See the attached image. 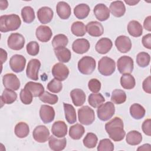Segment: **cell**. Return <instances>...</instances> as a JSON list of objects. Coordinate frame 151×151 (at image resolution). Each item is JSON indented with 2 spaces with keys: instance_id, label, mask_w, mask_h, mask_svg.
Returning a JSON list of instances; mask_svg holds the SVG:
<instances>
[{
  "instance_id": "54",
  "label": "cell",
  "mask_w": 151,
  "mask_h": 151,
  "mask_svg": "<svg viewBox=\"0 0 151 151\" xmlns=\"http://www.w3.org/2000/svg\"><path fill=\"white\" fill-rule=\"evenodd\" d=\"M143 27L146 30L148 31H151V17L150 16H148L145 18L143 22Z\"/></svg>"
},
{
  "instance_id": "24",
  "label": "cell",
  "mask_w": 151,
  "mask_h": 151,
  "mask_svg": "<svg viewBox=\"0 0 151 151\" xmlns=\"http://www.w3.org/2000/svg\"><path fill=\"white\" fill-rule=\"evenodd\" d=\"M56 11L58 17L62 19H67L71 15V7L67 2L60 1L56 6Z\"/></svg>"
},
{
  "instance_id": "39",
  "label": "cell",
  "mask_w": 151,
  "mask_h": 151,
  "mask_svg": "<svg viewBox=\"0 0 151 151\" xmlns=\"http://www.w3.org/2000/svg\"><path fill=\"white\" fill-rule=\"evenodd\" d=\"M111 100L117 104H122L126 100V94L122 90L115 89L111 93Z\"/></svg>"
},
{
  "instance_id": "32",
  "label": "cell",
  "mask_w": 151,
  "mask_h": 151,
  "mask_svg": "<svg viewBox=\"0 0 151 151\" xmlns=\"http://www.w3.org/2000/svg\"><path fill=\"white\" fill-rule=\"evenodd\" d=\"M145 108L138 103H134L130 107V114L131 116L136 120L142 119L145 115Z\"/></svg>"
},
{
  "instance_id": "17",
  "label": "cell",
  "mask_w": 151,
  "mask_h": 151,
  "mask_svg": "<svg viewBox=\"0 0 151 151\" xmlns=\"http://www.w3.org/2000/svg\"><path fill=\"white\" fill-rule=\"evenodd\" d=\"M90 47L89 41L85 38L76 40L72 44V49L74 52L79 54H83L87 52Z\"/></svg>"
},
{
  "instance_id": "4",
  "label": "cell",
  "mask_w": 151,
  "mask_h": 151,
  "mask_svg": "<svg viewBox=\"0 0 151 151\" xmlns=\"http://www.w3.org/2000/svg\"><path fill=\"white\" fill-rule=\"evenodd\" d=\"M96 62L95 60L90 56L82 57L78 62V69L79 71L85 75L91 74L95 70Z\"/></svg>"
},
{
  "instance_id": "50",
  "label": "cell",
  "mask_w": 151,
  "mask_h": 151,
  "mask_svg": "<svg viewBox=\"0 0 151 151\" xmlns=\"http://www.w3.org/2000/svg\"><path fill=\"white\" fill-rule=\"evenodd\" d=\"M101 86V82L96 78H92L89 80L88 83V87L89 90L94 93H97L100 90Z\"/></svg>"
},
{
  "instance_id": "26",
  "label": "cell",
  "mask_w": 151,
  "mask_h": 151,
  "mask_svg": "<svg viewBox=\"0 0 151 151\" xmlns=\"http://www.w3.org/2000/svg\"><path fill=\"white\" fill-rule=\"evenodd\" d=\"M109 10L113 16L121 17L125 14L126 7L123 1H116L110 4Z\"/></svg>"
},
{
  "instance_id": "12",
  "label": "cell",
  "mask_w": 151,
  "mask_h": 151,
  "mask_svg": "<svg viewBox=\"0 0 151 151\" xmlns=\"http://www.w3.org/2000/svg\"><path fill=\"white\" fill-rule=\"evenodd\" d=\"M2 83L6 88L17 90L20 87V81L16 75L12 73H7L2 77Z\"/></svg>"
},
{
  "instance_id": "31",
  "label": "cell",
  "mask_w": 151,
  "mask_h": 151,
  "mask_svg": "<svg viewBox=\"0 0 151 151\" xmlns=\"http://www.w3.org/2000/svg\"><path fill=\"white\" fill-rule=\"evenodd\" d=\"M90 11L89 6L86 4H80L74 8V14L79 19L86 18L88 15Z\"/></svg>"
},
{
  "instance_id": "6",
  "label": "cell",
  "mask_w": 151,
  "mask_h": 151,
  "mask_svg": "<svg viewBox=\"0 0 151 151\" xmlns=\"http://www.w3.org/2000/svg\"><path fill=\"white\" fill-rule=\"evenodd\" d=\"M78 118L82 124H91L95 120L94 111L88 106H83L78 110Z\"/></svg>"
},
{
  "instance_id": "43",
  "label": "cell",
  "mask_w": 151,
  "mask_h": 151,
  "mask_svg": "<svg viewBox=\"0 0 151 151\" xmlns=\"http://www.w3.org/2000/svg\"><path fill=\"white\" fill-rule=\"evenodd\" d=\"M98 142L97 136L93 133H88L83 139V145L87 148L92 149L96 146Z\"/></svg>"
},
{
  "instance_id": "33",
  "label": "cell",
  "mask_w": 151,
  "mask_h": 151,
  "mask_svg": "<svg viewBox=\"0 0 151 151\" xmlns=\"http://www.w3.org/2000/svg\"><path fill=\"white\" fill-rule=\"evenodd\" d=\"M17 99V94L14 91V90L8 88H5L1 96V103L7 104L13 103Z\"/></svg>"
},
{
  "instance_id": "36",
  "label": "cell",
  "mask_w": 151,
  "mask_h": 151,
  "mask_svg": "<svg viewBox=\"0 0 151 151\" xmlns=\"http://www.w3.org/2000/svg\"><path fill=\"white\" fill-rule=\"evenodd\" d=\"M120 84L124 89H132L136 85L135 78L130 74H123L120 78Z\"/></svg>"
},
{
  "instance_id": "16",
  "label": "cell",
  "mask_w": 151,
  "mask_h": 151,
  "mask_svg": "<svg viewBox=\"0 0 151 151\" xmlns=\"http://www.w3.org/2000/svg\"><path fill=\"white\" fill-rule=\"evenodd\" d=\"M35 35L37 39L42 42L49 41L52 35V30L51 28L46 25H40L36 29Z\"/></svg>"
},
{
  "instance_id": "37",
  "label": "cell",
  "mask_w": 151,
  "mask_h": 151,
  "mask_svg": "<svg viewBox=\"0 0 151 151\" xmlns=\"http://www.w3.org/2000/svg\"><path fill=\"white\" fill-rule=\"evenodd\" d=\"M15 135L19 138H24L27 137L29 133L28 125L23 122L18 123L14 129Z\"/></svg>"
},
{
  "instance_id": "57",
  "label": "cell",
  "mask_w": 151,
  "mask_h": 151,
  "mask_svg": "<svg viewBox=\"0 0 151 151\" xmlns=\"http://www.w3.org/2000/svg\"><path fill=\"white\" fill-rule=\"evenodd\" d=\"M8 6V2L7 1H0V8L1 10H4L7 8Z\"/></svg>"
},
{
  "instance_id": "51",
  "label": "cell",
  "mask_w": 151,
  "mask_h": 151,
  "mask_svg": "<svg viewBox=\"0 0 151 151\" xmlns=\"http://www.w3.org/2000/svg\"><path fill=\"white\" fill-rule=\"evenodd\" d=\"M150 123L151 120L150 119H147L145 120L142 125V129L143 132L147 136H150L151 135V130H150Z\"/></svg>"
},
{
  "instance_id": "5",
  "label": "cell",
  "mask_w": 151,
  "mask_h": 151,
  "mask_svg": "<svg viewBox=\"0 0 151 151\" xmlns=\"http://www.w3.org/2000/svg\"><path fill=\"white\" fill-rule=\"evenodd\" d=\"M115 113V106L113 103L107 101L101 104L97 110L99 119L101 121H107L111 119Z\"/></svg>"
},
{
  "instance_id": "13",
  "label": "cell",
  "mask_w": 151,
  "mask_h": 151,
  "mask_svg": "<svg viewBox=\"0 0 151 151\" xmlns=\"http://www.w3.org/2000/svg\"><path fill=\"white\" fill-rule=\"evenodd\" d=\"M32 136L37 142L45 143L50 137V131L46 126L39 125L33 130Z\"/></svg>"
},
{
  "instance_id": "42",
  "label": "cell",
  "mask_w": 151,
  "mask_h": 151,
  "mask_svg": "<svg viewBox=\"0 0 151 151\" xmlns=\"http://www.w3.org/2000/svg\"><path fill=\"white\" fill-rule=\"evenodd\" d=\"M68 42V38L64 34H57L54 36L52 40V45L54 49L58 47H65Z\"/></svg>"
},
{
  "instance_id": "27",
  "label": "cell",
  "mask_w": 151,
  "mask_h": 151,
  "mask_svg": "<svg viewBox=\"0 0 151 151\" xmlns=\"http://www.w3.org/2000/svg\"><path fill=\"white\" fill-rule=\"evenodd\" d=\"M127 31L129 34L134 37H139L143 33V27L140 23L136 20L130 21L127 25Z\"/></svg>"
},
{
  "instance_id": "23",
  "label": "cell",
  "mask_w": 151,
  "mask_h": 151,
  "mask_svg": "<svg viewBox=\"0 0 151 151\" xmlns=\"http://www.w3.org/2000/svg\"><path fill=\"white\" fill-rule=\"evenodd\" d=\"M70 97L73 104L77 106H82L86 101V96L84 91L80 88H75L71 91Z\"/></svg>"
},
{
  "instance_id": "9",
  "label": "cell",
  "mask_w": 151,
  "mask_h": 151,
  "mask_svg": "<svg viewBox=\"0 0 151 151\" xmlns=\"http://www.w3.org/2000/svg\"><path fill=\"white\" fill-rule=\"evenodd\" d=\"M9 64L11 69L14 72L17 73H21L24 70L26 64V59L22 55L15 54L11 57Z\"/></svg>"
},
{
  "instance_id": "47",
  "label": "cell",
  "mask_w": 151,
  "mask_h": 151,
  "mask_svg": "<svg viewBox=\"0 0 151 151\" xmlns=\"http://www.w3.org/2000/svg\"><path fill=\"white\" fill-rule=\"evenodd\" d=\"M114 150V145L109 139H101L97 146L98 151H112Z\"/></svg>"
},
{
  "instance_id": "2",
  "label": "cell",
  "mask_w": 151,
  "mask_h": 151,
  "mask_svg": "<svg viewBox=\"0 0 151 151\" xmlns=\"http://www.w3.org/2000/svg\"><path fill=\"white\" fill-rule=\"evenodd\" d=\"M21 24L19 17L17 14L2 15L0 17V31L6 32L18 29Z\"/></svg>"
},
{
  "instance_id": "53",
  "label": "cell",
  "mask_w": 151,
  "mask_h": 151,
  "mask_svg": "<svg viewBox=\"0 0 151 151\" xmlns=\"http://www.w3.org/2000/svg\"><path fill=\"white\" fill-rule=\"evenodd\" d=\"M142 42L143 46L145 48L149 50H150L151 49V34L149 33L144 35L142 38Z\"/></svg>"
},
{
  "instance_id": "19",
  "label": "cell",
  "mask_w": 151,
  "mask_h": 151,
  "mask_svg": "<svg viewBox=\"0 0 151 151\" xmlns=\"http://www.w3.org/2000/svg\"><path fill=\"white\" fill-rule=\"evenodd\" d=\"M96 18L100 21H106L110 17V10L103 4H97L93 9Z\"/></svg>"
},
{
  "instance_id": "7",
  "label": "cell",
  "mask_w": 151,
  "mask_h": 151,
  "mask_svg": "<svg viewBox=\"0 0 151 151\" xmlns=\"http://www.w3.org/2000/svg\"><path fill=\"white\" fill-rule=\"evenodd\" d=\"M117 66L120 73L122 74H130L134 68L133 60L129 56H122L117 60Z\"/></svg>"
},
{
  "instance_id": "35",
  "label": "cell",
  "mask_w": 151,
  "mask_h": 151,
  "mask_svg": "<svg viewBox=\"0 0 151 151\" xmlns=\"http://www.w3.org/2000/svg\"><path fill=\"white\" fill-rule=\"evenodd\" d=\"M84 132V127L81 124L77 123L70 127L69 136L74 140H78L83 136Z\"/></svg>"
},
{
  "instance_id": "11",
  "label": "cell",
  "mask_w": 151,
  "mask_h": 151,
  "mask_svg": "<svg viewBox=\"0 0 151 151\" xmlns=\"http://www.w3.org/2000/svg\"><path fill=\"white\" fill-rule=\"evenodd\" d=\"M51 72L54 78L60 81L65 80L69 75V69L65 65L61 63H58L54 64Z\"/></svg>"
},
{
  "instance_id": "1",
  "label": "cell",
  "mask_w": 151,
  "mask_h": 151,
  "mask_svg": "<svg viewBox=\"0 0 151 151\" xmlns=\"http://www.w3.org/2000/svg\"><path fill=\"white\" fill-rule=\"evenodd\" d=\"M105 129L111 139L115 142L122 140L126 134L123 120L115 117L105 124Z\"/></svg>"
},
{
  "instance_id": "49",
  "label": "cell",
  "mask_w": 151,
  "mask_h": 151,
  "mask_svg": "<svg viewBox=\"0 0 151 151\" xmlns=\"http://www.w3.org/2000/svg\"><path fill=\"white\" fill-rule=\"evenodd\" d=\"M26 49L27 53L32 56L37 55L40 50V46L37 42L36 41H30L28 42L26 46Z\"/></svg>"
},
{
  "instance_id": "41",
  "label": "cell",
  "mask_w": 151,
  "mask_h": 151,
  "mask_svg": "<svg viewBox=\"0 0 151 151\" xmlns=\"http://www.w3.org/2000/svg\"><path fill=\"white\" fill-rule=\"evenodd\" d=\"M71 32L77 37H83L86 33V28L83 22L76 21L72 24Z\"/></svg>"
},
{
  "instance_id": "56",
  "label": "cell",
  "mask_w": 151,
  "mask_h": 151,
  "mask_svg": "<svg viewBox=\"0 0 151 151\" xmlns=\"http://www.w3.org/2000/svg\"><path fill=\"white\" fill-rule=\"evenodd\" d=\"M151 150L150 145L148 143L144 144L137 148V150Z\"/></svg>"
},
{
  "instance_id": "40",
  "label": "cell",
  "mask_w": 151,
  "mask_h": 151,
  "mask_svg": "<svg viewBox=\"0 0 151 151\" xmlns=\"http://www.w3.org/2000/svg\"><path fill=\"white\" fill-rule=\"evenodd\" d=\"M104 101L105 99L101 93H91L89 95L88 98L89 104L94 108L99 107L104 102Z\"/></svg>"
},
{
  "instance_id": "15",
  "label": "cell",
  "mask_w": 151,
  "mask_h": 151,
  "mask_svg": "<svg viewBox=\"0 0 151 151\" xmlns=\"http://www.w3.org/2000/svg\"><path fill=\"white\" fill-rule=\"evenodd\" d=\"M115 45L120 52L126 53L131 50L132 42L128 37L120 35L115 40Z\"/></svg>"
},
{
  "instance_id": "28",
  "label": "cell",
  "mask_w": 151,
  "mask_h": 151,
  "mask_svg": "<svg viewBox=\"0 0 151 151\" xmlns=\"http://www.w3.org/2000/svg\"><path fill=\"white\" fill-rule=\"evenodd\" d=\"M54 53L58 61L61 63H68L71 59V51L66 47H58L55 48Z\"/></svg>"
},
{
  "instance_id": "52",
  "label": "cell",
  "mask_w": 151,
  "mask_h": 151,
  "mask_svg": "<svg viewBox=\"0 0 151 151\" xmlns=\"http://www.w3.org/2000/svg\"><path fill=\"white\" fill-rule=\"evenodd\" d=\"M142 88L143 90L148 93H151V77L148 76L144 80L142 83Z\"/></svg>"
},
{
  "instance_id": "30",
  "label": "cell",
  "mask_w": 151,
  "mask_h": 151,
  "mask_svg": "<svg viewBox=\"0 0 151 151\" xmlns=\"http://www.w3.org/2000/svg\"><path fill=\"white\" fill-rule=\"evenodd\" d=\"M24 88L29 90L33 97H39L44 92V87L40 83L29 81L25 85Z\"/></svg>"
},
{
  "instance_id": "46",
  "label": "cell",
  "mask_w": 151,
  "mask_h": 151,
  "mask_svg": "<svg viewBox=\"0 0 151 151\" xmlns=\"http://www.w3.org/2000/svg\"><path fill=\"white\" fill-rule=\"evenodd\" d=\"M47 88L52 93H58L61 91L63 88V84L60 81L54 78L48 83Z\"/></svg>"
},
{
  "instance_id": "14",
  "label": "cell",
  "mask_w": 151,
  "mask_h": 151,
  "mask_svg": "<svg viewBox=\"0 0 151 151\" xmlns=\"http://www.w3.org/2000/svg\"><path fill=\"white\" fill-rule=\"evenodd\" d=\"M40 116L44 123H50L52 122L55 117V111L52 107L43 104L40 109Z\"/></svg>"
},
{
  "instance_id": "58",
  "label": "cell",
  "mask_w": 151,
  "mask_h": 151,
  "mask_svg": "<svg viewBox=\"0 0 151 151\" xmlns=\"http://www.w3.org/2000/svg\"><path fill=\"white\" fill-rule=\"evenodd\" d=\"M124 2H125L127 4H128L129 5L132 6V5H135L136 4H137V3H139V1H134V0H133V1H132V0L126 1V0H125Z\"/></svg>"
},
{
  "instance_id": "22",
  "label": "cell",
  "mask_w": 151,
  "mask_h": 151,
  "mask_svg": "<svg viewBox=\"0 0 151 151\" xmlns=\"http://www.w3.org/2000/svg\"><path fill=\"white\" fill-rule=\"evenodd\" d=\"M112 46L113 43L110 39L108 38H101L97 42L95 49L98 53L105 54L111 50Z\"/></svg>"
},
{
  "instance_id": "3",
  "label": "cell",
  "mask_w": 151,
  "mask_h": 151,
  "mask_svg": "<svg viewBox=\"0 0 151 151\" xmlns=\"http://www.w3.org/2000/svg\"><path fill=\"white\" fill-rule=\"evenodd\" d=\"M116 70V63L109 57H103L99 61L98 70L99 73L104 76L111 75Z\"/></svg>"
},
{
  "instance_id": "34",
  "label": "cell",
  "mask_w": 151,
  "mask_h": 151,
  "mask_svg": "<svg viewBox=\"0 0 151 151\" xmlns=\"http://www.w3.org/2000/svg\"><path fill=\"white\" fill-rule=\"evenodd\" d=\"M142 140V134L136 130L130 131L126 135V141L127 144L136 146L141 143Z\"/></svg>"
},
{
  "instance_id": "44",
  "label": "cell",
  "mask_w": 151,
  "mask_h": 151,
  "mask_svg": "<svg viewBox=\"0 0 151 151\" xmlns=\"http://www.w3.org/2000/svg\"><path fill=\"white\" fill-rule=\"evenodd\" d=\"M150 61V55L146 52H140L136 56V63L140 67L144 68L148 66Z\"/></svg>"
},
{
  "instance_id": "10",
  "label": "cell",
  "mask_w": 151,
  "mask_h": 151,
  "mask_svg": "<svg viewBox=\"0 0 151 151\" xmlns=\"http://www.w3.org/2000/svg\"><path fill=\"white\" fill-rule=\"evenodd\" d=\"M41 67V62L39 60L31 59L28 63L26 74L29 79L37 81L38 80V71Z\"/></svg>"
},
{
  "instance_id": "20",
  "label": "cell",
  "mask_w": 151,
  "mask_h": 151,
  "mask_svg": "<svg viewBox=\"0 0 151 151\" xmlns=\"http://www.w3.org/2000/svg\"><path fill=\"white\" fill-rule=\"evenodd\" d=\"M86 31L92 37H100L104 32V28L102 24L98 21L89 22L86 26Z\"/></svg>"
},
{
  "instance_id": "48",
  "label": "cell",
  "mask_w": 151,
  "mask_h": 151,
  "mask_svg": "<svg viewBox=\"0 0 151 151\" xmlns=\"http://www.w3.org/2000/svg\"><path fill=\"white\" fill-rule=\"evenodd\" d=\"M20 99L24 104H29L32 101L33 96L31 91L28 89L24 88L21 90L19 94Z\"/></svg>"
},
{
  "instance_id": "21",
  "label": "cell",
  "mask_w": 151,
  "mask_h": 151,
  "mask_svg": "<svg viewBox=\"0 0 151 151\" xmlns=\"http://www.w3.org/2000/svg\"><path fill=\"white\" fill-rule=\"evenodd\" d=\"M51 132L57 137H64L67 133V126L64 121H56L52 126Z\"/></svg>"
},
{
  "instance_id": "38",
  "label": "cell",
  "mask_w": 151,
  "mask_h": 151,
  "mask_svg": "<svg viewBox=\"0 0 151 151\" xmlns=\"http://www.w3.org/2000/svg\"><path fill=\"white\" fill-rule=\"evenodd\" d=\"M21 17L24 22L27 24L31 23L35 18L34 9L29 6H24L21 9Z\"/></svg>"
},
{
  "instance_id": "55",
  "label": "cell",
  "mask_w": 151,
  "mask_h": 151,
  "mask_svg": "<svg viewBox=\"0 0 151 151\" xmlns=\"http://www.w3.org/2000/svg\"><path fill=\"white\" fill-rule=\"evenodd\" d=\"M7 60V53L5 50L1 48V60L2 64Z\"/></svg>"
},
{
  "instance_id": "8",
  "label": "cell",
  "mask_w": 151,
  "mask_h": 151,
  "mask_svg": "<svg viewBox=\"0 0 151 151\" xmlns=\"http://www.w3.org/2000/svg\"><path fill=\"white\" fill-rule=\"evenodd\" d=\"M8 46L13 50H20L25 44V38L22 35L18 32L12 33L7 40Z\"/></svg>"
},
{
  "instance_id": "25",
  "label": "cell",
  "mask_w": 151,
  "mask_h": 151,
  "mask_svg": "<svg viewBox=\"0 0 151 151\" xmlns=\"http://www.w3.org/2000/svg\"><path fill=\"white\" fill-rule=\"evenodd\" d=\"M67 144V140L65 137L58 139L54 136H50L48 139V145L50 148L54 151H60L65 149Z\"/></svg>"
},
{
  "instance_id": "29",
  "label": "cell",
  "mask_w": 151,
  "mask_h": 151,
  "mask_svg": "<svg viewBox=\"0 0 151 151\" xmlns=\"http://www.w3.org/2000/svg\"><path fill=\"white\" fill-rule=\"evenodd\" d=\"M63 107L65 113V117L67 122L70 124H73L77 121L76 111L74 107L70 104L63 103Z\"/></svg>"
},
{
  "instance_id": "45",
  "label": "cell",
  "mask_w": 151,
  "mask_h": 151,
  "mask_svg": "<svg viewBox=\"0 0 151 151\" xmlns=\"http://www.w3.org/2000/svg\"><path fill=\"white\" fill-rule=\"evenodd\" d=\"M39 98L41 101L50 104H55L58 100V97L57 95L51 94L49 92L45 91L40 96H39Z\"/></svg>"
},
{
  "instance_id": "18",
  "label": "cell",
  "mask_w": 151,
  "mask_h": 151,
  "mask_svg": "<svg viewBox=\"0 0 151 151\" xmlns=\"http://www.w3.org/2000/svg\"><path fill=\"white\" fill-rule=\"evenodd\" d=\"M53 11L48 6L41 7L37 11L38 19L42 24H46L51 22L53 18Z\"/></svg>"
}]
</instances>
